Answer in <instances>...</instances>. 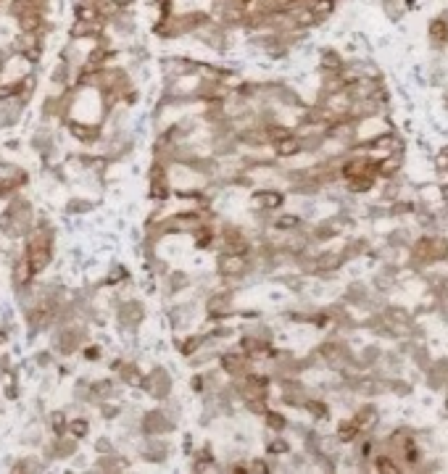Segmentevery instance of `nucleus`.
I'll use <instances>...</instances> for the list:
<instances>
[{
	"mask_svg": "<svg viewBox=\"0 0 448 474\" xmlns=\"http://www.w3.org/2000/svg\"><path fill=\"white\" fill-rule=\"evenodd\" d=\"M274 148H277V156H283V158H290V156H296L301 150L298 140L296 137H287V140H283V143H274Z\"/></svg>",
	"mask_w": 448,
	"mask_h": 474,
	"instance_id": "obj_6",
	"label": "nucleus"
},
{
	"mask_svg": "<svg viewBox=\"0 0 448 474\" xmlns=\"http://www.w3.org/2000/svg\"><path fill=\"white\" fill-rule=\"evenodd\" d=\"M269 137H272L274 143H283V140L293 137V134H290V130H285V127H272V130H269Z\"/></svg>",
	"mask_w": 448,
	"mask_h": 474,
	"instance_id": "obj_16",
	"label": "nucleus"
},
{
	"mask_svg": "<svg viewBox=\"0 0 448 474\" xmlns=\"http://www.w3.org/2000/svg\"><path fill=\"white\" fill-rule=\"evenodd\" d=\"M69 132L74 134L77 140H82V143H92V140L101 134V130L92 127V124H77V121H72V124H69Z\"/></svg>",
	"mask_w": 448,
	"mask_h": 474,
	"instance_id": "obj_3",
	"label": "nucleus"
},
{
	"mask_svg": "<svg viewBox=\"0 0 448 474\" xmlns=\"http://www.w3.org/2000/svg\"><path fill=\"white\" fill-rule=\"evenodd\" d=\"M356 435H358L356 422H343V424L338 427V440H340V443H351V440H356Z\"/></svg>",
	"mask_w": 448,
	"mask_h": 474,
	"instance_id": "obj_8",
	"label": "nucleus"
},
{
	"mask_svg": "<svg viewBox=\"0 0 448 474\" xmlns=\"http://www.w3.org/2000/svg\"><path fill=\"white\" fill-rule=\"evenodd\" d=\"M306 409H309V411H312L314 416H319V419H325V416H327V406H325V403H316V400H309V403H306Z\"/></svg>",
	"mask_w": 448,
	"mask_h": 474,
	"instance_id": "obj_17",
	"label": "nucleus"
},
{
	"mask_svg": "<svg viewBox=\"0 0 448 474\" xmlns=\"http://www.w3.org/2000/svg\"><path fill=\"white\" fill-rule=\"evenodd\" d=\"M219 271L227 274V277H238V274H243V271H245L243 256H238V253H227V256H222V258H219Z\"/></svg>",
	"mask_w": 448,
	"mask_h": 474,
	"instance_id": "obj_1",
	"label": "nucleus"
},
{
	"mask_svg": "<svg viewBox=\"0 0 448 474\" xmlns=\"http://www.w3.org/2000/svg\"><path fill=\"white\" fill-rule=\"evenodd\" d=\"M269 451H272V453H285L287 445H285L283 440H280V443H269Z\"/></svg>",
	"mask_w": 448,
	"mask_h": 474,
	"instance_id": "obj_19",
	"label": "nucleus"
},
{
	"mask_svg": "<svg viewBox=\"0 0 448 474\" xmlns=\"http://www.w3.org/2000/svg\"><path fill=\"white\" fill-rule=\"evenodd\" d=\"M427 37L438 45L448 43V19H443V16L433 19V21H430V27H427Z\"/></svg>",
	"mask_w": 448,
	"mask_h": 474,
	"instance_id": "obj_2",
	"label": "nucleus"
},
{
	"mask_svg": "<svg viewBox=\"0 0 448 474\" xmlns=\"http://www.w3.org/2000/svg\"><path fill=\"white\" fill-rule=\"evenodd\" d=\"M251 472H269V466H267V464H261V461H258V464H254V466H251Z\"/></svg>",
	"mask_w": 448,
	"mask_h": 474,
	"instance_id": "obj_22",
	"label": "nucleus"
},
{
	"mask_svg": "<svg viewBox=\"0 0 448 474\" xmlns=\"http://www.w3.org/2000/svg\"><path fill=\"white\" fill-rule=\"evenodd\" d=\"M251 387H258V390L264 393V390L269 387V380L267 377H251Z\"/></svg>",
	"mask_w": 448,
	"mask_h": 474,
	"instance_id": "obj_18",
	"label": "nucleus"
},
{
	"mask_svg": "<svg viewBox=\"0 0 448 474\" xmlns=\"http://www.w3.org/2000/svg\"><path fill=\"white\" fill-rule=\"evenodd\" d=\"M243 364H245V361H243V356H238V353H224L222 356V367L230 371V374H235V371L243 369Z\"/></svg>",
	"mask_w": 448,
	"mask_h": 474,
	"instance_id": "obj_9",
	"label": "nucleus"
},
{
	"mask_svg": "<svg viewBox=\"0 0 448 474\" xmlns=\"http://www.w3.org/2000/svg\"><path fill=\"white\" fill-rule=\"evenodd\" d=\"M309 8H312L314 14H316V19L322 21V19H327V16L335 11V0H312Z\"/></svg>",
	"mask_w": 448,
	"mask_h": 474,
	"instance_id": "obj_7",
	"label": "nucleus"
},
{
	"mask_svg": "<svg viewBox=\"0 0 448 474\" xmlns=\"http://www.w3.org/2000/svg\"><path fill=\"white\" fill-rule=\"evenodd\" d=\"M50 430L56 432V435H63V432L69 430V422H66V419H63V414H53L50 416Z\"/></svg>",
	"mask_w": 448,
	"mask_h": 474,
	"instance_id": "obj_13",
	"label": "nucleus"
},
{
	"mask_svg": "<svg viewBox=\"0 0 448 474\" xmlns=\"http://www.w3.org/2000/svg\"><path fill=\"white\" fill-rule=\"evenodd\" d=\"M298 224H301L298 216H277V219H274V227H277V229H283V232L298 229Z\"/></svg>",
	"mask_w": 448,
	"mask_h": 474,
	"instance_id": "obj_10",
	"label": "nucleus"
},
{
	"mask_svg": "<svg viewBox=\"0 0 448 474\" xmlns=\"http://www.w3.org/2000/svg\"><path fill=\"white\" fill-rule=\"evenodd\" d=\"M377 166H380V169H377V174H380V177H390V174H396V172H398V163H396V158L380 161Z\"/></svg>",
	"mask_w": 448,
	"mask_h": 474,
	"instance_id": "obj_14",
	"label": "nucleus"
},
{
	"mask_svg": "<svg viewBox=\"0 0 448 474\" xmlns=\"http://www.w3.org/2000/svg\"><path fill=\"white\" fill-rule=\"evenodd\" d=\"M198 342H201L198 338H195V340H187V342H185V353H190V351H195V348H198Z\"/></svg>",
	"mask_w": 448,
	"mask_h": 474,
	"instance_id": "obj_21",
	"label": "nucleus"
},
{
	"mask_svg": "<svg viewBox=\"0 0 448 474\" xmlns=\"http://www.w3.org/2000/svg\"><path fill=\"white\" fill-rule=\"evenodd\" d=\"M88 430H90L88 419H72V422H69V432L74 435L77 440H79V437H85V435H88Z\"/></svg>",
	"mask_w": 448,
	"mask_h": 474,
	"instance_id": "obj_11",
	"label": "nucleus"
},
{
	"mask_svg": "<svg viewBox=\"0 0 448 474\" xmlns=\"http://www.w3.org/2000/svg\"><path fill=\"white\" fill-rule=\"evenodd\" d=\"M369 169V161H348L343 166V177L345 179H358L361 174H367Z\"/></svg>",
	"mask_w": 448,
	"mask_h": 474,
	"instance_id": "obj_5",
	"label": "nucleus"
},
{
	"mask_svg": "<svg viewBox=\"0 0 448 474\" xmlns=\"http://www.w3.org/2000/svg\"><path fill=\"white\" fill-rule=\"evenodd\" d=\"M3 69H6V59L0 56V74H3Z\"/></svg>",
	"mask_w": 448,
	"mask_h": 474,
	"instance_id": "obj_23",
	"label": "nucleus"
},
{
	"mask_svg": "<svg viewBox=\"0 0 448 474\" xmlns=\"http://www.w3.org/2000/svg\"><path fill=\"white\" fill-rule=\"evenodd\" d=\"M446 290H448V280H446Z\"/></svg>",
	"mask_w": 448,
	"mask_h": 474,
	"instance_id": "obj_24",
	"label": "nucleus"
},
{
	"mask_svg": "<svg viewBox=\"0 0 448 474\" xmlns=\"http://www.w3.org/2000/svg\"><path fill=\"white\" fill-rule=\"evenodd\" d=\"M254 200H258L261 206L272 211V208H280V206H283L285 198H283V193H274V190H264V193H256Z\"/></svg>",
	"mask_w": 448,
	"mask_h": 474,
	"instance_id": "obj_4",
	"label": "nucleus"
},
{
	"mask_svg": "<svg viewBox=\"0 0 448 474\" xmlns=\"http://www.w3.org/2000/svg\"><path fill=\"white\" fill-rule=\"evenodd\" d=\"M374 466H377V472H385V474H398V472H401V469L393 464V459H390V456H380Z\"/></svg>",
	"mask_w": 448,
	"mask_h": 474,
	"instance_id": "obj_12",
	"label": "nucleus"
},
{
	"mask_svg": "<svg viewBox=\"0 0 448 474\" xmlns=\"http://www.w3.org/2000/svg\"><path fill=\"white\" fill-rule=\"evenodd\" d=\"M267 424L272 430H285V416L274 414V411H267Z\"/></svg>",
	"mask_w": 448,
	"mask_h": 474,
	"instance_id": "obj_15",
	"label": "nucleus"
},
{
	"mask_svg": "<svg viewBox=\"0 0 448 474\" xmlns=\"http://www.w3.org/2000/svg\"><path fill=\"white\" fill-rule=\"evenodd\" d=\"M85 358H90V361L101 358V348H88V351H85Z\"/></svg>",
	"mask_w": 448,
	"mask_h": 474,
	"instance_id": "obj_20",
	"label": "nucleus"
}]
</instances>
